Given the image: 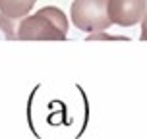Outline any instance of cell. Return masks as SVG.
<instances>
[{
  "instance_id": "3",
  "label": "cell",
  "mask_w": 147,
  "mask_h": 139,
  "mask_svg": "<svg viewBox=\"0 0 147 139\" xmlns=\"http://www.w3.org/2000/svg\"><path fill=\"white\" fill-rule=\"evenodd\" d=\"M147 14V0H110L109 15L112 25L132 27L141 23L143 15Z\"/></svg>"
},
{
  "instance_id": "7",
  "label": "cell",
  "mask_w": 147,
  "mask_h": 139,
  "mask_svg": "<svg viewBox=\"0 0 147 139\" xmlns=\"http://www.w3.org/2000/svg\"><path fill=\"white\" fill-rule=\"evenodd\" d=\"M141 41H147V14L141 19Z\"/></svg>"
},
{
  "instance_id": "6",
  "label": "cell",
  "mask_w": 147,
  "mask_h": 139,
  "mask_svg": "<svg viewBox=\"0 0 147 139\" xmlns=\"http://www.w3.org/2000/svg\"><path fill=\"white\" fill-rule=\"evenodd\" d=\"M87 41H128V37H114L107 35L105 31H97V33H89Z\"/></svg>"
},
{
  "instance_id": "5",
  "label": "cell",
  "mask_w": 147,
  "mask_h": 139,
  "mask_svg": "<svg viewBox=\"0 0 147 139\" xmlns=\"http://www.w3.org/2000/svg\"><path fill=\"white\" fill-rule=\"evenodd\" d=\"M20 25H22L20 17H8L0 14V29L6 35V39H20Z\"/></svg>"
},
{
  "instance_id": "1",
  "label": "cell",
  "mask_w": 147,
  "mask_h": 139,
  "mask_svg": "<svg viewBox=\"0 0 147 139\" xmlns=\"http://www.w3.org/2000/svg\"><path fill=\"white\" fill-rule=\"evenodd\" d=\"M68 33V17L56 6H45L37 14L22 19V41H64Z\"/></svg>"
},
{
  "instance_id": "4",
  "label": "cell",
  "mask_w": 147,
  "mask_h": 139,
  "mask_svg": "<svg viewBox=\"0 0 147 139\" xmlns=\"http://www.w3.org/2000/svg\"><path fill=\"white\" fill-rule=\"evenodd\" d=\"M37 0H0V14L8 17H27Z\"/></svg>"
},
{
  "instance_id": "2",
  "label": "cell",
  "mask_w": 147,
  "mask_h": 139,
  "mask_svg": "<svg viewBox=\"0 0 147 139\" xmlns=\"http://www.w3.org/2000/svg\"><path fill=\"white\" fill-rule=\"evenodd\" d=\"M109 2L110 0H74L70 8L72 23L85 33L107 31L112 25L109 15Z\"/></svg>"
}]
</instances>
